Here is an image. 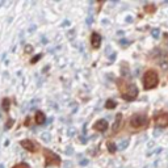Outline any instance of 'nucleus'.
<instances>
[{
    "label": "nucleus",
    "mask_w": 168,
    "mask_h": 168,
    "mask_svg": "<svg viewBox=\"0 0 168 168\" xmlns=\"http://www.w3.org/2000/svg\"><path fill=\"white\" fill-rule=\"evenodd\" d=\"M159 84V76L155 70H147L143 76V87L145 90H152Z\"/></svg>",
    "instance_id": "nucleus-1"
},
{
    "label": "nucleus",
    "mask_w": 168,
    "mask_h": 168,
    "mask_svg": "<svg viewBox=\"0 0 168 168\" xmlns=\"http://www.w3.org/2000/svg\"><path fill=\"white\" fill-rule=\"evenodd\" d=\"M119 88H121V92H122V97L128 101L135 100L137 96H138V88L133 83H126L125 85H121Z\"/></svg>",
    "instance_id": "nucleus-2"
},
{
    "label": "nucleus",
    "mask_w": 168,
    "mask_h": 168,
    "mask_svg": "<svg viewBox=\"0 0 168 168\" xmlns=\"http://www.w3.org/2000/svg\"><path fill=\"white\" fill-rule=\"evenodd\" d=\"M147 122H149V119H147V116L146 114H134L130 119V125H131V128L134 129H142L145 128L147 125Z\"/></svg>",
    "instance_id": "nucleus-3"
},
{
    "label": "nucleus",
    "mask_w": 168,
    "mask_h": 168,
    "mask_svg": "<svg viewBox=\"0 0 168 168\" xmlns=\"http://www.w3.org/2000/svg\"><path fill=\"white\" fill-rule=\"evenodd\" d=\"M155 122L160 128H166L168 126V114H159L155 117Z\"/></svg>",
    "instance_id": "nucleus-4"
},
{
    "label": "nucleus",
    "mask_w": 168,
    "mask_h": 168,
    "mask_svg": "<svg viewBox=\"0 0 168 168\" xmlns=\"http://www.w3.org/2000/svg\"><path fill=\"white\" fill-rule=\"evenodd\" d=\"M91 42H92V46H93L95 49H99L100 45H101V36L99 33H92Z\"/></svg>",
    "instance_id": "nucleus-5"
},
{
    "label": "nucleus",
    "mask_w": 168,
    "mask_h": 168,
    "mask_svg": "<svg viewBox=\"0 0 168 168\" xmlns=\"http://www.w3.org/2000/svg\"><path fill=\"white\" fill-rule=\"evenodd\" d=\"M93 128L97 130V131H105V130L108 129V121L107 119H99V121L95 123Z\"/></svg>",
    "instance_id": "nucleus-6"
},
{
    "label": "nucleus",
    "mask_w": 168,
    "mask_h": 168,
    "mask_svg": "<svg viewBox=\"0 0 168 168\" xmlns=\"http://www.w3.org/2000/svg\"><path fill=\"white\" fill-rule=\"evenodd\" d=\"M21 146L24 147V149H26V150H28V151H36V150H37L36 143L32 142V140H29V139L21 140Z\"/></svg>",
    "instance_id": "nucleus-7"
},
{
    "label": "nucleus",
    "mask_w": 168,
    "mask_h": 168,
    "mask_svg": "<svg viewBox=\"0 0 168 168\" xmlns=\"http://www.w3.org/2000/svg\"><path fill=\"white\" fill-rule=\"evenodd\" d=\"M45 154H46V156H49V162H47V166H49V164H51L53 162L55 163V164H58V163L60 162V160H59V156L55 155V154H53L51 151H47V150H46Z\"/></svg>",
    "instance_id": "nucleus-8"
},
{
    "label": "nucleus",
    "mask_w": 168,
    "mask_h": 168,
    "mask_svg": "<svg viewBox=\"0 0 168 168\" xmlns=\"http://www.w3.org/2000/svg\"><path fill=\"white\" fill-rule=\"evenodd\" d=\"M121 125H122V114L118 113V114H116L114 125H113V131H118V130L121 129Z\"/></svg>",
    "instance_id": "nucleus-9"
},
{
    "label": "nucleus",
    "mask_w": 168,
    "mask_h": 168,
    "mask_svg": "<svg viewBox=\"0 0 168 168\" xmlns=\"http://www.w3.org/2000/svg\"><path fill=\"white\" fill-rule=\"evenodd\" d=\"M46 121V116L43 114L42 112H37L36 113V122L38 123V125H42V123H45Z\"/></svg>",
    "instance_id": "nucleus-10"
},
{
    "label": "nucleus",
    "mask_w": 168,
    "mask_h": 168,
    "mask_svg": "<svg viewBox=\"0 0 168 168\" xmlns=\"http://www.w3.org/2000/svg\"><path fill=\"white\" fill-rule=\"evenodd\" d=\"M129 142H130V140H129L128 138H126V139H122L121 142L118 143V146H117V147H118V150H125L126 147L129 146Z\"/></svg>",
    "instance_id": "nucleus-11"
},
{
    "label": "nucleus",
    "mask_w": 168,
    "mask_h": 168,
    "mask_svg": "<svg viewBox=\"0 0 168 168\" xmlns=\"http://www.w3.org/2000/svg\"><path fill=\"white\" fill-rule=\"evenodd\" d=\"M116 107H117V102L114 100H108L105 102V108H108V109H114Z\"/></svg>",
    "instance_id": "nucleus-12"
},
{
    "label": "nucleus",
    "mask_w": 168,
    "mask_h": 168,
    "mask_svg": "<svg viewBox=\"0 0 168 168\" xmlns=\"http://www.w3.org/2000/svg\"><path fill=\"white\" fill-rule=\"evenodd\" d=\"M41 139L43 140V142H50V134L49 133H42V134H41Z\"/></svg>",
    "instance_id": "nucleus-13"
},
{
    "label": "nucleus",
    "mask_w": 168,
    "mask_h": 168,
    "mask_svg": "<svg viewBox=\"0 0 168 168\" xmlns=\"http://www.w3.org/2000/svg\"><path fill=\"white\" fill-rule=\"evenodd\" d=\"M151 34H152L154 38H158V37H159V34H160V30H159V29H152Z\"/></svg>",
    "instance_id": "nucleus-14"
},
{
    "label": "nucleus",
    "mask_w": 168,
    "mask_h": 168,
    "mask_svg": "<svg viewBox=\"0 0 168 168\" xmlns=\"http://www.w3.org/2000/svg\"><path fill=\"white\" fill-rule=\"evenodd\" d=\"M108 147H109V151H111V152H114L116 151V145H114V143L109 142L108 143Z\"/></svg>",
    "instance_id": "nucleus-15"
},
{
    "label": "nucleus",
    "mask_w": 168,
    "mask_h": 168,
    "mask_svg": "<svg viewBox=\"0 0 168 168\" xmlns=\"http://www.w3.org/2000/svg\"><path fill=\"white\" fill-rule=\"evenodd\" d=\"M119 43H121L122 46H125V45H129V41L128 40H121L119 41Z\"/></svg>",
    "instance_id": "nucleus-16"
},
{
    "label": "nucleus",
    "mask_w": 168,
    "mask_h": 168,
    "mask_svg": "<svg viewBox=\"0 0 168 168\" xmlns=\"http://www.w3.org/2000/svg\"><path fill=\"white\" fill-rule=\"evenodd\" d=\"M25 51H28V53H30V51H33V47L30 46V45H28V46L25 47Z\"/></svg>",
    "instance_id": "nucleus-17"
},
{
    "label": "nucleus",
    "mask_w": 168,
    "mask_h": 168,
    "mask_svg": "<svg viewBox=\"0 0 168 168\" xmlns=\"http://www.w3.org/2000/svg\"><path fill=\"white\" fill-rule=\"evenodd\" d=\"M3 104H4V109H8V104H9L8 100H4L3 101Z\"/></svg>",
    "instance_id": "nucleus-18"
},
{
    "label": "nucleus",
    "mask_w": 168,
    "mask_h": 168,
    "mask_svg": "<svg viewBox=\"0 0 168 168\" xmlns=\"http://www.w3.org/2000/svg\"><path fill=\"white\" fill-rule=\"evenodd\" d=\"M80 164H81V166H87V164H88V160H87V159L80 160Z\"/></svg>",
    "instance_id": "nucleus-19"
},
{
    "label": "nucleus",
    "mask_w": 168,
    "mask_h": 168,
    "mask_svg": "<svg viewBox=\"0 0 168 168\" xmlns=\"http://www.w3.org/2000/svg\"><path fill=\"white\" fill-rule=\"evenodd\" d=\"M12 119H9V121H8V123H7V126H5V129H9V128H11V125H12Z\"/></svg>",
    "instance_id": "nucleus-20"
},
{
    "label": "nucleus",
    "mask_w": 168,
    "mask_h": 168,
    "mask_svg": "<svg viewBox=\"0 0 168 168\" xmlns=\"http://www.w3.org/2000/svg\"><path fill=\"white\" fill-rule=\"evenodd\" d=\"M126 22H133V17H131V16H128V17H126Z\"/></svg>",
    "instance_id": "nucleus-21"
},
{
    "label": "nucleus",
    "mask_w": 168,
    "mask_h": 168,
    "mask_svg": "<svg viewBox=\"0 0 168 168\" xmlns=\"http://www.w3.org/2000/svg\"><path fill=\"white\" fill-rule=\"evenodd\" d=\"M72 134H75V129H70V130H68V135H72Z\"/></svg>",
    "instance_id": "nucleus-22"
},
{
    "label": "nucleus",
    "mask_w": 168,
    "mask_h": 168,
    "mask_svg": "<svg viewBox=\"0 0 168 168\" xmlns=\"http://www.w3.org/2000/svg\"><path fill=\"white\" fill-rule=\"evenodd\" d=\"M40 58H41V55H37V57H34L33 59H32V63H34V62H37V60L40 59Z\"/></svg>",
    "instance_id": "nucleus-23"
},
{
    "label": "nucleus",
    "mask_w": 168,
    "mask_h": 168,
    "mask_svg": "<svg viewBox=\"0 0 168 168\" xmlns=\"http://www.w3.org/2000/svg\"><path fill=\"white\" fill-rule=\"evenodd\" d=\"M87 24H88V25H91V24H92V17L91 16L87 19Z\"/></svg>",
    "instance_id": "nucleus-24"
},
{
    "label": "nucleus",
    "mask_w": 168,
    "mask_h": 168,
    "mask_svg": "<svg viewBox=\"0 0 168 168\" xmlns=\"http://www.w3.org/2000/svg\"><path fill=\"white\" fill-rule=\"evenodd\" d=\"M34 29H36V25H33V26H30V29H29V32H30V33H33V30H34Z\"/></svg>",
    "instance_id": "nucleus-25"
},
{
    "label": "nucleus",
    "mask_w": 168,
    "mask_h": 168,
    "mask_svg": "<svg viewBox=\"0 0 168 168\" xmlns=\"http://www.w3.org/2000/svg\"><path fill=\"white\" fill-rule=\"evenodd\" d=\"M3 4H4V0H0V7H1Z\"/></svg>",
    "instance_id": "nucleus-26"
},
{
    "label": "nucleus",
    "mask_w": 168,
    "mask_h": 168,
    "mask_svg": "<svg viewBox=\"0 0 168 168\" xmlns=\"http://www.w3.org/2000/svg\"><path fill=\"white\" fill-rule=\"evenodd\" d=\"M0 168H4V166H3V164H0Z\"/></svg>",
    "instance_id": "nucleus-27"
}]
</instances>
